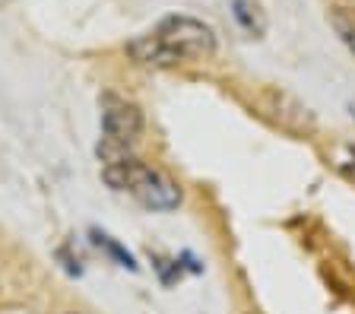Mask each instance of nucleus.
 I'll return each instance as SVG.
<instances>
[{
	"mask_svg": "<svg viewBox=\"0 0 355 314\" xmlns=\"http://www.w3.org/2000/svg\"><path fill=\"white\" fill-rule=\"evenodd\" d=\"M105 181L111 187H118L124 194H130L133 200L146 209H175L181 203V191L165 172L143 165L137 159H118V162H105Z\"/></svg>",
	"mask_w": 355,
	"mask_h": 314,
	"instance_id": "obj_2",
	"label": "nucleus"
},
{
	"mask_svg": "<svg viewBox=\"0 0 355 314\" xmlns=\"http://www.w3.org/2000/svg\"><path fill=\"white\" fill-rule=\"evenodd\" d=\"M102 128H105V143L108 150L124 152L127 146L140 140L143 134V114L137 105L124 102V98L108 96L105 98V114H102Z\"/></svg>",
	"mask_w": 355,
	"mask_h": 314,
	"instance_id": "obj_3",
	"label": "nucleus"
},
{
	"mask_svg": "<svg viewBox=\"0 0 355 314\" xmlns=\"http://www.w3.org/2000/svg\"><path fill=\"white\" fill-rule=\"evenodd\" d=\"M333 26H336V32L343 35V42L355 51V13L352 10H336V13H333Z\"/></svg>",
	"mask_w": 355,
	"mask_h": 314,
	"instance_id": "obj_4",
	"label": "nucleus"
},
{
	"mask_svg": "<svg viewBox=\"0 0 355 314\" xmlns=\"http://www.w3.org/2000/svg\"><path fill=\"white\" fill-rule=\"evenodd\" d=\"M213 29L193 16H168L153 32L130 42V54L149 67H178V64H191V60H207L213 58Z\"/></svg>",
	"mask_w": 355,
	"mask_h": 314,
	"instance_id": "obj_1",
	"label": "nucleus"
}]
</instances>
